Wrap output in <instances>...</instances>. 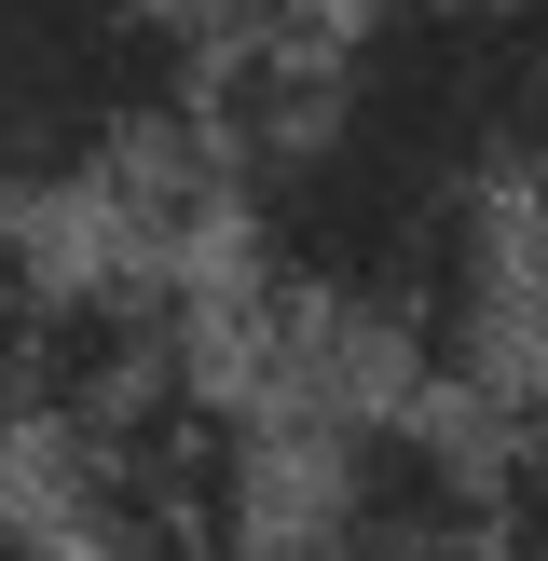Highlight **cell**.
Segmentation results:
<instances>
[{
	"label": "cell",
	"instance_id": "1",
	"mask_svg": "<svg viewBox=\"0 0 548 561\" xmlns=\"http://www.w3.org/2000/svg\"><path fill=\"white\" fill-rule=\"evenodd\" d=\"M219 55L192 0H0V219H124L206 179Z\"/></svg>",
	"mask_w": 548,
	"mask_h": 561
},
{
	"label": "cell",
	"instance_id": "2",
	"mask_svg": "<svg viewBox=\"0 0 548 561\" xmlns=\"http://www.w3.org/2000/svg\"><path fill=\"white\" fill-rule=\"evenodd\" d=\"M301 96L466 206H548V0H316L288 27Z\"/></svg>",
	"mask_w": 548,
	"mask_h": 561
},
{
	"label": "cell",
	"instance_id": "3",
	"mask_svg": "<svg viewBox=\"0 0 548 561\" xmlns=\"http://www.w3.org/2000/svg\"><path fill=\"white\" fill-rule=\"evenodd\" d=\"M261 520L301 561H507V438L398 383H343L329 411L274 425Z\"/></svg>",
	"mask_w": 548,
	"mask_h": 561
},
{
	"label": "cell",
	"instance_id": "4",
	"mask_svg": "<svg viewBox=\"0 0 548 561\" xmlns=\"http://www.w3.org/2000/svg\"><path fill=\"white\" fill-rule=\"evenodd\" d=\"M42 316H55V261L0 219V438H27V370H42Z\"/></svg>",
	"mask_w": 548,
	"mask_h": 561
},
{
	"label": "cell",
	"instance_id": "5",
	"mask_svg": "<svg viewBox=\"0 0 548 561\" xmlns=\"http://www.w3.org/2000/svg\"><path fill=\"white\" fill-rule=\"evenodd\" d=\"M507 561H548V425L507 438Z\"/></svg>",
	"mask_w": 548,
	"mask_h": 561
},
{
	"label": "cell",
	"instance_id": "6",
	"mask_svg": "<svg viewBox=\"0 0 548 561\" xmlns=\"http://www.w3.org/2000/svg\"><path fill=\"white\" fill-rule=\"evenodd\" d=\"M82 561H301L274 520H233V535H151V548H82Z\"/></svg>",
	"mask_w": 548,
	"mask_h": 561
},
{
	"label": "cell",
	"instance_id": "7",
	"mask_svg": "<svg viewBox=\"0 0 548 561\" xmlns=\"http://www.w3.org/2000/svg\"><path fill=\"white\" fill-rule=\"evenodd\" d=\"M192 14H206L219 42H261V27H288V14H316V0H192Z\"/></svg>",
	"mask_w": 548,
	"mask_h": 561
}]
</instances>
